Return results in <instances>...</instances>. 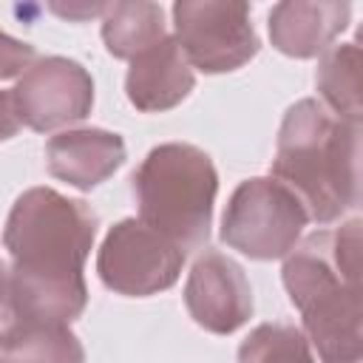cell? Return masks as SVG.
I'll return each instance as SVG.
<instances>
[{"instance_id": "3", "label": "cell", "mask_w": 363, "mask_h": 363, "mask_svg": "<svg viewBox=\"0 0 363 363\" xmlns=\"http://www.w3.org/2000/svg\"><path fill=\"white\" fill-rule=\"evenodd\" d=\"M272 179L301 199L309 221L326 227L343 218L360 201V125L318 99H298L278 130Z\"/></svg>"}, {"instance_id": "9", "label": "cell", "mask_w": 363, "mask_h": 363, "mask_svg": "<svg viewBox=\"0 0 363 363\" xmlns=\"http://www.w3.org/2000/svg\"><path fill=\"white\" fill-rule=\"evenodd\" d=\"M184 306L204 332L233 335L252 318L255 309L244 267L218 250H204L190 267Z\"/></svg>"}, {"instance_id": "8", "label": "cell", "mask_w": 363, "mask_h": 363, "mask_svg": "<svg viewBox=\"0 0 363 363\" xmlns=\"http://www.w3.org/2000/svg\"><path fill=\"white\" fill-rule=\"evenodd\" d=\"M20 125L48 133L82 122L94 108V79L88 68L71 57H37L11 88Z\"/></svg>"}, {"instance_id": "7", "label": "cell", "mask_w": 363, "mask_h": 363, "mask_svg": "<svg viewBox=\"0 0 363 363\" xmlns=\"http://www.w3.org/2000/svg\"><path fill=\"white\" fill-rule=\"evenodd\" d=\"M184 258L187 255L173 241L145 227L139 218H122L108 230L99 247L96 272L111 292L147 298L179 281Z\"/></svg>"}, {"instance_id": "20", "label": "cell", "mask_w": 363, "mask_h": 363, "mask_svg": "<svg viewBox=\"0 0 363 363\" xmlns=\"http://www.w3.org/2000/svg\"><path fill=\"white\" fill-rule=\"evenodd\" d=\"M17 130H20V119L11 102V91H0V142L17 136Z\"/></svg>"}, {"instance_id": "19", "label": "cell", "mask_w": 363, "mask_h": 363, "mask_svg": "<svg viewBox=\"0 0 363 363\" xmlns=\"http://www.w3.org/2000/svg\"><path fill=\"white\" fill-rule=\"evenodd\" d=\"M105 6L108 3H51L48 9L54 14H60L62 20H74V23H82V20H91V17H102L105 14Z\"/></svg>"}, {"instance_id": "15", "label": "cell", "mask_w": 363, "mask_h": 363, "mask_svg": "<svg viewBox=\"0 0 363 363\" xmlns=\"http://www.w3.org/2000/svg\"><path fill=\"white\" fill-rule=\"evenodd\" d=\"M11 363H85V349L68 323L20 320L0 349Z\"/></svg>"}, {"instance_id": "2", "label": "cell", "mask_w": 363, "mask_h": 363, "mask_svg": "<svg viewBox=\"0 0 363 363\" xmlns=\"http://www.w3.org/2000/svg\"><path fill=\"white\" fill-rule=\"evenodd\" d=\"M360 218L318 230L284 258V286L320 363H363Z\"/></svg>"}, {"instance_id": "13", "label": "cell", "mask_w": 363, "mask_h": 363, "mask_svg": "<svg viewBox=\"0 0 363 363\" xmlns=\"http://www.w3.org/2000/svg\"><path fill=\"white\" fill-rule=\"evenodd\" d=\"M167 37L164 9L159 3L147 0H122L108 3L102 14V43L111 57L116 60H133L136 54L147 51L159 40Z\"/></svg>"}, {"instance_id": "11", "label": "cell", "mask_w": 363, "mask_h": 363, "mask_svg": "<svg viewBox=\"0 0 363 363\" xmlns=\"http://www.w3.org/2000/svg\"><path fill=\"white\" fill-rule=\"evenodd\" d=\"M196 88V74L173 34L130 60L125 74L128 102L142 113H162L182 105Z\"/></svg>"}, {"instance_id": "18", "label": "cell", "mask_w": 363, "mask_h": 363, "mask_svg": "<svg viewBox=\"0 0 363 363\" xmlns=\"http://www.w3.org/2000/svg\"><path fill=\"white\" fill-rule=\"evenodd\" d=\"M17 323H20V312L11 286V267H6V261L0 258V349L9 343Z\"/></svg>"}, {"instance_id": "10", "label": "cell", "mask_w": 363, "mask_h": 363, "mask_svg": "<svg viewBox=\"0 0 363 363\" xmlns=\"http://www.w3.org/2000/svg\"><path fill=\"white\" fill-rule=\"evenodd\" d=\"M48 173L77 190H94L125 164V142L105 128H71L45 142Z\"/></svg>"}, {"instance_id": "6", "label": "cell", "mask_w": 363, "mask_h": 363, "mask_svg": "<svg viewBox=\"0 0 363 363\" xmlns=\"http://www.w3.org/2000/svg\"><path fill=\"white\" fill-rule=\"evenodd\" d=\"M173 37L190 68L227 74L247 65L261 40L241 0H179L173 3Z\"/></svg>"}, {"instance_id": "1", "label": "cell", "mask_w": 363, "mask_h": 363, "mask_svg": "<svg viewBox=\"0 0 363 363\" xmlns=\"http://www.w3.org/2000/svg\"><path fill=\"white\" fill-rule=\"evenodd\" d=\"M96 213L54 187L17 196L3 227L20 320H77L88 306L85 261L96 238Z\"/></svg>"}, {"instance_id": "17", "label": "cell", "mask_w": 363, "mask_h": 363, "mask_svg": "<svg viewBox=\"0 0 363 363\" xmlns=\"http://www.w3.org/2000/svg\"><path fill=\"white\" fill-rule=\"evenodd\" d=\"M37 62V51L31 43H23L0 28V79H17Z\"/></svg>"}, {"instance_id": "21", "label": "cell", "mask_w": 363, "mask_h": 363, "mask_svg": "<svg viewBox=\"0 0 363 363\" xmlns=\"http://www.w3.org/2000/svg\"><path fill=\"white\" fill-rule=\"evenodd\" d=\"M0 363H11V360H9V357H6L3 352H0Z\"/></svg>"}, {"instance_id": "5", "label": "cell", "mask_w": 363, "mask_h": 363, "mask_svg": "<svg viewBox=\"0 0 363 363\" xmlns=\"http://www.w3.org/2000/svg\"><path fill=\"white\" fill-rule=\"evenodd\" d=\"M309 224L301 199L272 176L244 179L224 210L221 241L252 261L286 258Z\"/></svg>"}, {"instance_id": "16", "label": "cell", "mask_w": 363, "mask_h": 363, "mask_svg": "<svg viewBox=\"0 0 363 363\" xmlns=\"http://www.w3.org/2000/svg\"><path fill=\"white\" fill-rule=\"evenodd\" d=\"M238 363H318V360L301 326L261 323L241 340Z\"/></svg>"}, {"instance_id": "14", "label": "cell", "mask_w": 363, "mask_h": 363, "mask_svg": "<svg viewBox=\"0 0 363 363\" xmlns=\"http://www.w3.org/2000/svg\"><path fill=\"white\" fill-rule=\"evenodd\" d=\"M315 85L320 94V105L329 108L337 119L360 125L363 102H360V48L357 43L329 45L320 54Z\"/></svg>"}, {"instance_id": "12", "label": "cell", "mask_w": 363, "mask_h": 363, "mask_svg": "<svg viewBox=\"0 0 363 363\" xmlns=\"http://www.w3.org/2000/svg\"><path fill=\"white\" fill-rule=\"evenodd\" d=\"M352 6L337 0H284L269 11L272 45L295 60L323 54L346 28Z\"/></svg>"}, {"instance_id": "4", "label": "cell", "mask_w": 363, "mask_h": 363, "mask_svg": "<svg viewBox=\"0 0 363 363\" xmlns=\"http://www.w3.org/2000/svg\"><path fill=\"white\" fill-rule=\"evenodd\" d=\"M130 182L145 227L173 241L184 255L207 244L218 193L210 153L187 142L156 145Z\"/></svg>"}]
</instances>
